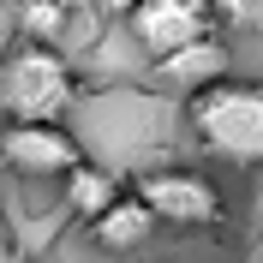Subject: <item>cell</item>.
Here are the masks:
<instances>
[{"instance_id":"obj_6","label":"cell","mask_w":263,"mask_h":263,"mask_svg":"<svg viewBox=\"0 0 263 263\" xmlns=\"http://www.w3.org/2000/svg\"><path fill=\"white\" fill-rule=\"evenodd\" d=\"M90 24H102L96 0H18V36L24 42H42V48L78 42Z\"/></svg>"},{"instance_id":"obj_9","label":"cell","mask_w":263,"mask_h":263,"mask_svg":"<svg viewBox=\"0 0 263 263\" xmlns=\"http://www.w3.org/2000/svg\"><path fill=\"white\" fill-rule=\"evenodd\" d=\"M156 228H162V221H156V215L144 210V197L132 192L126 203H120V210H108V215L96 221V228H90V239H96L102 251H138V246H144V239H149Z\"/></svg>"},{"instance_id":"obj_3","label":"cell","mask_w":263,"mask_h":263,"mask_svg":"<svg viewBox=\"0 0 263 263\" xmlns=\"http://www.w3.org/2000/svg\"><path fill=\"white\" fill-rule=\"evenodd\" d=\"M132 192L144 197V210L162 221V228H180V233H203V228H221L228 221V197L210 174L197 167H144Z\"/></svg>"},{"instance_id":"obj_8","label":"cell","mask_w":263,"mask_h":263,"mask_svg":"<svg viewBox=\"0 0 263 263\" xmlns=\"http://www.w3.org/2000/svg\"><path fill=\"white\" fill-rule=\"evenodd\" d=\"M156 78L174 84L180 96H197V90H210V84L233 78V72H228V48L210 36V42H197V48H185V54H174V60H162V66H156Z\"/></svg>"},{"instance_id":"obj_10","label":"cell","mask_w":263,"mask_h":263,"mask_svg":"<svg viewBox=\"0 0 263 263\" xmlns=\"http://www.w3.org/2000/svg\"><path fill=\"white\" fill-rule=\"evenodd\" d=\"M215 24H233V30H263V0H210Z\"/></svg>"},{"instance_id":"obj_7","label":"cell","mask_w":263,"mask_h":263,"mask_svg":"<svg viewBox=\"0 0 263 263\" xmlns=\"http://www.w3.org/2000/svg\"><path fill=\"white\" fill-rule=\"evenodd\" d=\"M132 197V180H120L108 162H78L72 174L60 180V203H66V215L72 221H84V228H96L108 210H120Z\"/></svg>"},{"instance_id":"obj_2","label":"cell","mask_w":263,"mask_h":263,"mask_svg":"<svg viewBox=\"0 0 263 263\" xmlns=\"http://www.w3.org/2000/svg\"><path fill=\"white\" fill-rule=\"evenodd\" d=\"M0 102L12 126H60V114L78 102V66L66 60V48L18 42L0 66Z\"/></svg>"},{"instance_id":"obj_12","label":"cell","mask_w":263,"mask_h":263,"mask_svg":"<svg viewBox=\"0 0 263 263\" xmlns=\"http://www.w3.org/2000/svg\"><path fill=\"white\" fill-rule=\"evenodd\" d=\"M6 263H24V246H6Z\"/></svg>"},{"instance_id":"obj_11","label":"cell","mask_w":263,"mask_h":263,"mask_svg":"<svg viewBox=\"0 0 263 263\" xmlns=\"http://www.w3.org/2000/svg\"><path fill=\"white\" fill-rule=\"evenodd\" d=\"M138 6H144V0H96V12H102V24H132V12H138Z\"/></svg>"},{"instance_id":"obj_1","label":"cell","mask_w":263,"mask_h":263,"mask_svg":"<svg viewBox=\"0 0 263 263\" xmlns=\"http://www.w3.org/2000/svg\"><path fill=\"white\" fill-rule=\"evenodd\" d=\"M185 120L210 156H221L233 167H263V84L221 78L210 90L185 96Z\"/></svg>"},{"instance_id":"obj_4","label":"cell","mask_w":263,"mask_h":263,"mask_svg":"<svg viewBox=\"0 0 263 263\" xmlns=\"http://www.w3.org/2000/svg\"><path fill=\"white\" fill-rule=\"evenodd\" d=\"M126 30H132V42H138L144 60L162 66L174 54L197 48V42H210L215 36V12H210V0H144Z\"/></svg>"},{"instance_id":"obj_5","label":"cell","mask_w":263,"mask_h":263,"mask_svg":"<svg viewBox=\"0 0 263 263\" xmlns=\"http://www.w3.org/2000/svg\"><path fill=\"white\" fill-rule=\"evenodd\" d=\"M0 156H6V167L18 180H66L78 162H90L84 144L66 126H6Z\"/></svg>"}]
</instances>
